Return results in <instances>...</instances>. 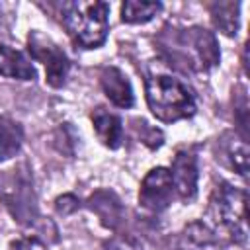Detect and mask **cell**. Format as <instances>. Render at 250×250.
<instances>
[{
    "label": "cell",
    "mask_w": 250,
    "mask_h": 250,
    "mask_svg": "<svg viewBox=\"0 0 250 250\" xmlns=\"http://www.w3.org/2000/svg\"><path fill=\"white\" fill-rule=\"evenodd\" d=\"M0 203L21 227H33L39 219L33 172L27 160L0 172Z\"/></svg>",
    "instance_id": "obj_5"
},
{
    "label": "cell",
    "mask_w": 250,
    "mask_h": 250,
    "mask_svg": "<svg viewBox=\"0 0 250 250\" xmlns=\"http://www.w3.org/2000/svg\"><path fill=\"white\" fill-rule=\"evenodd\" d=\"M162 12V2H141V0H125L121 4V21L123 23H146L156 14Z\"/></svg>",
    "instance_id": "obj_17"
},
{
    "label": "cell",
    "mask_w": 250,
    "mask_h": 250,
    "mask_svg": "<svg viewBox=\"0 0 250 250\" xmlns=\"http://www.w3.org/2000/svg\"><path fill=\"white\" fill-rule=\"evenodd\" d=\"M145 98L150 113L162 123L191 119L197 111L193 92L170 74H148L145 78Z\"/></svg>",
    "instance_id": "obj_4"
},
{
    "label": "cell",
    "mask_w": 250,
    "mask_h": 250,
    "mask_svg": "<svg viewBox=\"0 0 250 250\" xmlns=\"http://www.w3.org/2000/svg\"><path fill=\"white\" fill-rule=\"evenodd\" d=\"M225 240L205 221L188 223L178 234L174 250H223Z\"/></svg>",
    "instance_id": "obj_12"
},
{
    "label": "cell",
    "mask_w": 250,
    "mask_h": 250,
    "mask_svg": "<svg viewBox=\"0 0 250 250\" xmlns=\"http://www.w3.org/2000/svg\"><path fill=\"white\" fill-rule=\"evenodd\" d=\"M23 145V125L8 113L0 115V162L20 154Z\"/></svg>",
    "instance_id": "obj_16"
},
{
    "label": "cell",
    "mask_w": 250,
    "mask_h": 250,
    "mask_svg": "<svg viewBox=\"0 0 250 250\" xmlns=\"http://www.w3.org/2000/svg\"><path fill=\"white\" fill-rule=\"evenodd\" d=\"M168 170H170L176 197H180L184 203H191L197 195V182H199V164H197L195 148L180 146Z\"/></svg>",
    "instance_id": "obj_8"
},
{
    "label": "cell",
    "mask_w": 250,
    "mask_h": 250,
    "mask_svg": "<svg viewBox=\"0 0 250 250\" xmlns=\"http://www.w3.org/2000/svg\"><path fill=\"white\" fill-rule=\"evenodd\" d=\"M10 250H47V244L35 234H23L10 242Z\"/></svg>",
    "instance_id": "obj_20"
},
{
    "label": "cell",
    "mask_w": 250,
    "mask_h": 250,
    "mask_svg": "<svg viewBox=\"0 0 250 250\" xmlns=\"http://www.w3.org/2000/svg\"><path fill=\"white\" fill-rule=\"evenodd\" d=\"M211 23L217 31L227 37H236L240 29V2L230 0H215L207 4Z\"/></svg>",
    "instance_id": "obj_15"
},
{
    "label": "cell",
    "mask_w": 250,
    "mask_h": 250,
    "mask_svg": "<svg viewBox=\"0 0 250 250\" xmlns=\"http://www.w3.org/2000/svg\"><path fill=\"white\" fill-rule=\"evenodd\" d=\"M176 191L170 178V170L166 166L150 168L139 188V207L150 215H160L174 201Z\"/></svg>",
    "instance_id": "obj_7"
},
{
    "label": "cell",
    "mask_w": 250,
    "mask_h": 250,
    "mask_svg": "<svg viewBox=\"0 0 250 250\" xmlns=\"http://www.w3.org/2000/svg\"><path fill=\"white\" fill-rule=\"evenodd\" d=\"M80 207V201L74 193H62L55 199V209L59 215H70Z\"/></svg>",
    "instance_id": "obj_21"
},
{
    "label": "cell",
    "mask_w": 250,
    "mask_h": 250,
    "mask_svg": "<svg viewBox=\"0 0 250 250\" xmlns=\"http://www.w3.org/2000/svg\"><path fill=\"white\" fill-rule=\"evenodd\" d=\"M100 88L105 98L121 109H129L135 105V92L127 74L117 66H104L100 70Z\"/></svg>",
    "instance_id": "obj_11"
},
{
    "label": "cell",
    "mask_w": 250,
    "mask_h": 250,
    "mask_svg": "<svg viewBox=\"0 0 250 250\" xmlns=\"http://www.w3.org/2000/svg\"><path fill=\"white\" fill-rule=\"evenodd\" d=\"M0 76L12 78V80H21V82H33L37 78V70L31 62V59L6 43H0Z\"/></svg>",
    "instance_id": "obj_14"
},
{
    "label": "cell",
    "mask_w": 250,
    "mask_h": 250,
    "mask_svg": "<svg viewBox=\"0 0 250 250\" xmlns=\"http://www.w3.org/2000/svg\"><path fill=\"white\" fill-rule=\"evenodd\" d=\"M133 131L137 133V137L141 139V143L145 146H148L150 150H156L164 145V133L158 127L148 125L145 119H133Z\"/></svg>",
    "instance_id": "obj_18"
},
{
    "label": "cell",
    "mask_w": 250,
    "mask_h": 250,
    "mask_svg": "<svg viewBox=\"0 0 250 250\" xmlns=\"http://www.w3.org/2000/svg\"><path fill=\"white\" fill-rule=\"evenodd\" d=\"M154 43L164 61L184 72L205 74L221 62L219 41L203 25H164Z\"/></svg>",
    "instance_id": "obj_1"
},
{
    "label": "cell",
    "mask_w": 250,
    "mask_h": 250,
    "mask_svg": "<svg viewBox=\"0 0 250 250\" xmlns=\"http://www.w3.org/2000/svg\"><path fill=\"white\" fill-rule=\"evenodd\" d=\"M246 203L248 191L230 182L221 180L211 195L207 205V217L211 219V227L225 242L244 244L248 238L246 229Z\"/></svg>",
    "instance_id": "obj_2"
},
{
    "label": "cell",
    "mask_w": 250,
    "mask_h": 250,
    "mask_svg": "<svg viewBox=\"0 0 250 250\" xmlns=\"http://www.w3.org/2000/svg\"><path fill=\"white\" fill-rule=\"evenodd\" d=\"M27 53L31 61L45 66V82L51 88H62L70 74V61L62 47L39 29L27 33Z\"/></svg>",
    "instance_id": "obj_6"
},
{
    "label": "cell",
    "mask_w": 250,
    "mask_h": 250,
    "mask_svg": "<svg viewBox=\"0 0 250 250\" xmlns=\"http://www.w3.org/2000/svg\"><path fill=\"white\" fill-rule=\"evenodd\" d=\"M232 104H234V119L238 123V135L246 139V129H248V98H246V88L236 86L232 90Z\"/></svg>",
    "instance_id": "obj_19"
},
{
    "label": "cell",
    "mask_w": 250,
    "mask_h": 250,
    "mask_svg": "<svg viewBox=\"0 0 250 250\" xmlns=\"http://www.w3.org/2000/svg\"><path fill=\"white\" fill-rule=\"evenodd\" d=\"M61 23L70 41L80 49H98L109 33V4L102 0L62 2Z\"/></svg>",
    "instance_id": "obj_3"
},
{
    "label": "cell",
    "mask_w": 250,
    "mask_h": 250,
    "mask_svg": "<svg viewBox=\"0 0 250 250\" xmlns=\"http://www.w3.org/2000/svg\"><path fill=\"white\" fill-rule=\"evenodd\" d=\"M102 223V227H105L107 230L119 232L121 225L125 223V207L121 203V199L117 197V193H113L111 189H96L84 203Z\"/></svg>",
    "instance_id": "obj_10"
},
{
    "label": "cell",
    "mask_w": 250,
    "mask_h": 250,
    "mask_svg": "<svg viewBox=\"0 0 250 250\" xmlns=\"http://www.w3.org/2000/svg\"><path fill=\"white\" fill-rule=\"evenodd\" d=\"M215 158L240 178H248V143L244 137H240L236 131H225L217 139L215 146Z\"/></svg>",
    "instance_id": "obj_9"
},
{
    "label": "cell",
    "mask_w": 250,
    "mask_h": 250,
    "mask_svg": "<svg viewBox=\"0 0 250 250\" xmlns=\"http://www.w3.org/2000/svg\"><path fill=\"white\" fill-rule=\"evenodd\" d=\"M90 121H92V127H94L98 141L105 148L117 150L123 145V119L117 113L109 111L104 105H98L92 109Z\"/></svg>",
    "instance_id": "obj_13"
}]
</instances>
